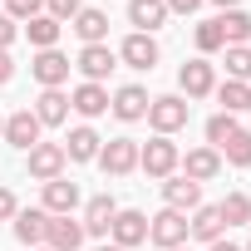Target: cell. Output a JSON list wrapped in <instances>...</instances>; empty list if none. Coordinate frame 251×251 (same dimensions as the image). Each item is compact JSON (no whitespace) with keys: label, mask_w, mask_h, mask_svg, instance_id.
Returning a JSON list of instances; mask_svg holds the SVG:
<instances>
[{"label":"cell","mask_w":251,"mask_h":251,"mask_svg":"<svg viewBox=\"0 0 251 251\" xmlns=\"http://www.w3.org/2000/svg\"><path fill=\"white\" fill-rule=\"evenodd\" d=\"M217 212H222L226 226H246V222H251V197H246V192H226V197L217 202Z\"/></svg>","instance_id":"27"},{"label":"cell","mask_w":251,"mask_h":251,"mask_svg":"<svg viewBox=\"0 0 251 251\" xmlns=\"http://www.w3.org/2000/svg\"><path fill=\"white\" fill-rule=\"evenodd\" d=\"M94 251H123V246H113V241H103V246H94Z\"/></svg>","instance_id":"41"},{"label":"cell","mask_w":251,"mask_h":251,"mask_svg":"<svg viewBox=\"0 0 251 251\" xmlns=\"http://www.w3.org/2000/svg\"><path fill=\"white\" fill-rule=\"evenodd\" d=\"M69 108H79L84 118H99V113L108 108V89H103V84H79V89L69 94Z\"/></svg>","instance_id":"22"},{"label":"cell","mask_w":251,"mask_h":251,"mask_svg":"<svg viewBox=\"0 0 251 251\" xmlns=\"http://www.w3.org/2000/svg\"><path fill=\"white\" fill-rule=\"evenodd\" d=\"M74 69L84 74V84H99V79H108V74L118 69V54H113L108 45H84L79 59H74Z\"/></svg>","instance_id":"5"},{"label":"cell","mask_w":251,"mask_h":251,"mask_svg":"<svg viewBox=\"0 0 251 251\" xmlns=\"http://www.w3.org/2000/svg\"><path fill=\"white\" fill-rule=\"evenodd\" d=\"M222 45H226V40H222V25H217V20H202V25H197V50L212 54V50H222Z\"/></svg>","instance_id":"32"},{"label":"cell","mask_w":251,"mask_h":251,"mask_svg":"<svg viewBox=\"0 0 251 251\" xmlns=\"http://www.w3.org/2000/svg\"><path fill=\"white\" fill-rule=\"evenodd\" d=\"M5 143L20 148V153H30V148L40 143V118H35V108H20V113L5 118Z\"/></svg>","instance_id":"10"},{"label":"cell","mask_w":251,"mask_h":251,"mask_svg":"<svg viewBox=\"0 0 251 251\" xmlns=\"http://www.w3.org/2000/svg\"><path fill=\"white\" fill-rule=\"evenodd\" d=\"M79 10H84V0H50V15L54 20H74Z\"/></svg>","instance_id":"34"},{"label":"cell","mask_w":251,"mask_h":251,"mask_svg":"<svg viewBox=\"0 0 251 251\" xmlns=\"http://www.w3.org/2000/svg\"><path fill=\"white\" fill-rule=\"evenodd\" d=\"M226 79H236V84L251 79V50L246 45H226Z\"/></svg>","instance_id":"31"},{"label":"cell","mask_w":251,"mask_h":251,"mask_svg":"<svg viewBox=\"0 0 251 251\" xmlns=\"http://www.w3.org/2000/svg\"><path fill=\"white\" fill-rule=\"evenodd\" d=\"M182 163V177H192V182H212L217 173H222V153L217 148H192L187 158H177Z\"/></svg>","instance_id":"16"},{"label":"cell","mask_w":251,"mask_h":251,"mask_svg":"<svg viewBox=\"0 0 251 251\" xmlns=\"http://www.w3.org/2000/svg\"><path fill=\"white\" fill-rule=\"evenodd\" d=\"M113 217H118V202H113L108 192L89 197V202H84V236H108Z\"/></svg>","instance_id":"12"},{"label":"cell","mask_w":251,"mask_h":251,"mask_svg":"<svg viewBox=\"0 0 251 251\" xmlns=\"http://www.w3.org/2000/svg\"><path fill=\"white\" fill-rule=\"evenodd\" d=\"M69 69H74V64H69L59 50H40V54H35V64H30V74H35L45 89H59V84L69 79Z\"/></svg>","instance_id":"14"},{"label":"cell","mask_w":251,"mask_h":251,"mask_svg":"<svg viewBox=\"0 0 251 251\" xmlns=\"http://www.w3.org/2000/svg\"><path fill=\"white\" fill-rule=\"evenodd\" d=\"M241 251H251V241H246V246H241Z\"/></svg>","instance_id":"44"},{"label":"cell","mask_w":251,"mask_h":251,"mask_svg":"<svg viewBox=\"0 0 251 251\" xmlns=\"http://www.w3.org/2000/svg\"><path fill=\"white\" fill-rule=\"evenodd\" d=\"M148 123L158 128V138L177 133L182 123H187V99H182V94H163V99H153V103H148Z\"/></svg>","instance_id":"3"},{"label":"cell","mask_w":251,"mask_h":251,"mask_svg":"<svg viewBox=\"0 0 251 251\" xmlns=\"http://www.w3.org/2000/svg\"><path fill=\"white\" fill-rule=\"evenodd\" d=\"M207 251H241V246H231V241H212Z\"/></svg>","instance_id":"39"},{"label":"cell","mask_w":251,"mask_h":251,"mask_svg":"<svg viewBox=\"0 0 251 251\" xmlns=\"http://www.w3.org/2000/svg\"><path fill=\"white\" fill-rule=\"evenodd\" d=\"M148 103H153V99H148V89H138V84H123V89L108 99V108H113L123 123H138V118H148Z\"/></svg>","instance_id":"13"},{"label":"cell","mask_w":251,"mask_h":251,"mask_svg":"<svg viewBox=\"0 0 251 251\" xmlns=\"http://www.w3.org/2000/svg\"><path fill=\"white\" fill-rule=\"evenodd\" d=\"M74 35H79L84 45H103V40H108V15H103V10H79V15H74Z\"/></svg>","instance_id":"24"},{"label":"cell","mask_w":251,"mask_h":251,"mask_svg":"<svg viewBox=\"0 0 251 251\" xmlns=\"http://www.w3.org/2000/svg\"><path fill=\"white\" fill-rule=\"evenodd\" d=\"M74 207H79V182H69V177L45 182V212L50 217H69Z\"/></svg>","instance_id":"17"},{"label":"cell","mask_w":251,"mask_h":251,"mask_svg":"<svg viewBox=\"0 0 251 251\" xmlns=\"http://www.w3.org/2000/svg\"><path fill=\"white\" fill-rule=\"evenodd\" d=\"M45 222H50L45 207H20V212H15V236H20L25 246H40V241H45Z\"/></svg>","instance_id":"21"},{"label":"cell","mask_w":251,"mask_h":251,"mask_svg":"<svg viewBox=\"0 0 251 251\" xmlns=\"http://www.w3.org/2000/svg\"><path fill=\"white\" fill-rule=\"evenodd\" d=\"M10 40H15V20L0 15V50H10Z\"/></svg>","instance_id":"36"},{"label":"cell","mask_w":251,"mask_h":251,"mask_svg":"<svg viewBox=\"0 0 251 251\" xmlns=\"http://www.w3.org/2000/svg\"><path fill=\"white\" fill-rule=\"evenodd\" d=\"M40 5H45V0H5V15L10 20H35Z\"/></svg>","instance_id":"33"},{"label":"cell","mask_w":251,"mask_h":251,"mask_svg":"<svg viewBox=\"0 0 251 251\" xmlns=\"http://www.w3.org/2000/svg\"><path fill=\"white\" fill-rule=\"evenodd\" d=\"M173 251H192V246H173Z\"/></svg>","instance_id":"43"},{"label":"cell","mask_w":251,"mask_h":251,"mask_svg":"<svg viewBox=\"0 0 251 251\" xmlns=\"http://www.w3.org/2000/svg\"><path fill=\"white\" fill-rule=\"evenodd\" d=\"M99 148H103V138L89 128V123H84V128H74V133L64 138V158H74V163H94Z\"/></svg>","instance_id":"20"},{"label":"cell","mask_w":251,"mask_h":251,"mask_svg":"<svg viewBox=\"0 0 251 251\" xmlns=\"http://www.w3.org/2000/svg\"><path fill=\"white\" fill-rule=\"evenodd\" d=\"M163 202L173 212H197L202 207V182H192V177H163Z\"/></svg>","instance_id":"11"},{"label":"cell","mask_w":251,"mask_h":251,"mask_svg":"<svg viewBox=\"0 0 251 251\" xmlns=\"http://www.w3.org/2000/svg\"><path fill=\"white\" fill-rule=\"evenodd\" d=\"M45 251H50V246H45Z\"/></svg>","instance_id":"45"},{"label":"cell","mask_w":251,"mask_h":251,"mask_svg":"<svg viewBox=\"0 0 251 251\" xmlns=\"http://www.w3.org/2000/svg\"><path fill=\"white\" fill-rule=\"evenodd\" d=\"M108 236H113V246H138V241H148V217L138 212V207H128V212H118L113 217V226H108Z\"/></svg>","instance_id":"9"},{"label":"cell","mask_w":251,"mask_h":251,"mask_svg":"<svg viewBox=\"0 0 251 251\" xmlns=\"http://www.w3.org/2000/svg\"><path fill=\"white\" fill-rule=\"evenodd\" d=\"M222 226H226V222H222V212H217V207H197V212H192V222H187V236H197V241H207V246H212V241H222Z\"/></svg>","instance_id":"23"},{"label":"cell","mask_w":251,"mask_h":251,"mask_svg":"<svg viewBox=\"0 0 251 251\" xmlns=\"http://www.w3.org/2000/svg\"><path fill=\"white\" fill-rule=\"evenodd\" d=\"M212 94H217L222 113H241V108H251V84H236V79H226V84H217Z\"/></svg>","instance_id":"25"},{"label":"cell","mask_w":251,"mask_h":251,"mask_svg":"<svg viewBox=\"0 0 251 251\" xmlns=\"http://www.w3.org/2000/svg\"><path fill=\"white\" fill-rule=\"evenodd\" d=\"M217 25H222V40H226V45H246V40H251V15H246V10H222Z\"/></svg>","instance_id":"26"},{"label":"cell","mask_w":251,"mask_h":251,"mask_svg":"<svg viewBox=\"0 0 251 251\" xmlns=\"http://www.w3.org/2000/svg\"><path fill=\"white\" fill-rule=\"evenodd\" d=\"M15 79V59H10V50H0V84H10Z\"/></svg>","instance_id":"38"},{"label":"cell","mask_w":251,"mask_h":251,"mask_svg":"<svg viewBox=\"0 0 251 251\" xmlns=\"http://www.w3.org/2000/svg\"><path fill=\"white\" fill-rule=\"evenodd\" d=\"M148 241H153V246H163V251H173V246H187V212H173V207H163L158 217H148Z\"/></svg>","instance_id":"2"},{"label":"cell","mask_w":251,"mask_h":251,"mask_svg":"<svg viewBox=\"0 0 251 251\" xmlns=\"http://www.w3.org/2000/svg\"><path fill=\"white\" fill-rule=\"evenodd\" d=\"M118 59L128 64V69H153L158 64V40L153 35H128L118 45Z\"/></svg>","instance_id":"15"},{"label":"cell","mask_w":251,"mask_h":251,"mask_svg":"<svg viewBox=\"0 0 251 251\" xmlns=\"http://www.w3.org/2000/svg\"><path fill=\"white\" fill-rule=\"evenodd\" d=\"M217 153H222L231 168H246V163H251V133H246V128H236V133H231V138H226Z\"/></svg>","instance_id":"29"},{"label":"cell","mask_w":251,"mask_h":251,"mask_svg":"<svg viewBox=\"0 0 251 251\" xmlns=\"http://www.w3.org/2000/svg\"><path fill=\"white\" fill-rule=\"evenodd\" d=\"M177 89H182L187 99H207V94L217 89V74H212V64H207V59H187V64L177 69Z\"/></svg>","instance_id":"6"},{"label":"cell","mask_w":251,"mask_h":251,"mask_svg":"<svg viewBox=\"0 0 251 251\" xmlns=\"http://www.w3.org/2000/svg\"><path fill=\"white\" fill-rule=\"evenodd\" d=\"M236 128H241V123H236V113H212V118H207V148H222Z\"/></svg>","instance_id":"30"},{"label":"cell","mask_w":251,"mask_h":251,"mask_svg":"<svg viewBox=\"0 0 251 251\" xmlns=\"http://www.w3.org/2000/svg\"><path fill=\"white\" fill-rule=\"evenodd\" d=\"M25 35H30V45L54 50V40H59V20H54V15H35V20L25 25Z\"/></svg>","instance_id":"28"},{"label":"cell","mask_w":251,"mask_h":251,"mask_svg":"<svg viewBox=\"0 0 251 251\" xmlns=\"http://www.w3.org/2000/svg\"><path fill=\"white\" fill-rule=\"evenodd\" d=\"M202 0H168V15H192Z\"/></svg>","instance_id":"37"},{"label":"cell","mask_w":251,"mask_h":251,"mask_svg":"<svg viewBox=\"0 0 251 251\" xmlns=\"http://www.w3.org/2000/svg\"><path fill=\"white\" fill-rule=\"evenodd\" d=\"M212 5H222V10H236V5H241V0H212Z\"/></svg>","instance_id":"40"},{"label":"cell","mask_w":251,"mask_h":251,"mask_svg":"<svg viewBox=\"0 0 251 251\" xmlns=\"http://www.w3.org/2000/svg\"><path fill=\"white\" fill-rule=\"evenodd\" d=\"M45 246H50V251H79V246H84V222H74V217H50V222H45Z\"/></svg>","instance_id":"8"},{"label":"cell","mask_w":251,"mask_h":251,"mask_svg":"<svg viewBox=\"0 0 251 251\" xmlns=\"http://www.w3.org/2000/svg\"><path fill=\"white\" fill-rule=\"evenodd\" d=\"M177 158H182V153H177V143H173V138H153V143H143V148H138V168H143L148 177H158V182L177 173Z\"/></svg>","instance_id":"1"},{"label":"cell","mask_w":251,"mask_h":251,"mask_svg":"<svg viewBox=\"0 0 251 251\" xmlns=\"http://www.w3.org/2000/svg\"><path fill=\"white\" fill-rule=\"evenodd\" d=\"M15 212H20V202H15V192H10V187H0V222H10Z\"/></svg>","instance_id":"35"},{"label":"cell","mask_w":251,"mask_h":251,"mask_svg":"<svg viewBox=\"0 0 251 251\" xmlns=\"http://www.w3.org/2000/svg\"><path fill=\"white\" fill-rule=\"evenodd\" d=\"M0 138H5V118H0Z\"/></svg>","instance_id":"42"},{"label":"cell","mask_w":251,"mask_h":251,"mask_svg":"<svg viewBox=\"0 0 251 251\" xmlns=\"http://www.w3.org/2000/svg\"><path fill=\"white\" fill-rule=\"evenodd\" d=\"M64 143H35L30 148V177H40V182H54L59 173H64Z\"/></svg>","instance_id":"7"},{"label":"cell","mask_w":251,"mask_h":251,"mask_svg":"<svg viewBox=\"0 0 251 251\" xmlns=\"http://www.w3.org/2000/svg\"><path fill=\"white\" fill-rule=\"evenodd\" d=\"M99 168H103L108 177H128V173L138 168V143H133V138H108V143L99 148Z\"/></svg>","instance_id":"4"},{"label":"cell","mask_w":251,"mask_h":251,"mask_svg":"<svg viewBox=\"0 0 251 251\" xmlns=\"http://www.w3.org/2000/svg\"><path fill=\"white\" fill-rule=\"evenodd\" d=\"M35 118H40V128H59V123L69 118V99H64L59 89H45V94L35 99Z\"/></svg>","instance_id":"19"},{"label":"cell","mask_w":251,"mask_h":251,"mask_svg":"<svg viewBox=\"0 0 251 251\" xmlns=\"http://www.w3.org/2000/svg\"><path fill=\"white\" fill-rule=\"evenodd\" d=\"M128 20L138 25V35H153L168 20V0H128Z\"/></svg>","instance_id":"18"}]
</instances>
